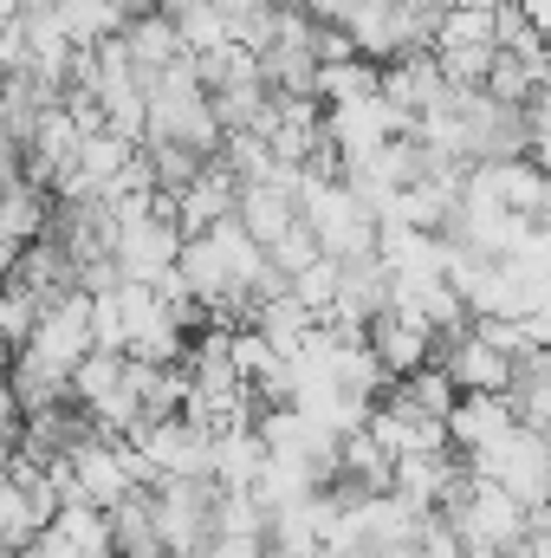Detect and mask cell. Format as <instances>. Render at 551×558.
<instances>
[{"label": "cell", "mask_w": 551, "mask_h": 558, "mask_svg": "<svg viewBox=\"0 0 551 558\" xmlns=\"http://www.w3.org/2000/svg\"><path fill=\"white\" fill-rule=\"evenodd\" d=\"M364 351L377 357V371L396 384V377H409L428 364V351H434V331L409 318V312H377L370 325H364Z\"/></svg>", "instance_id": "obj_1"}, {"label": "cell", "mask_w": 551, "mask_h": 558, "mask_svg": "<svg viewBox=\"0 0 551 558\" xmlns=\"http://www.w3.org/2000/svg\"><path fill=\"white\" fill-rule=\"evenodd\" d=\"M513 428H519V422L506 410V397H461V403L448 410V448H454L461 461H474V454H493Z\"/></svg>", "instance_id": "obj_2"}, {"label": "cell", "mask_w": 551, "mask_h": 558, "mask_svg": "<svg viewBox=\"0 0 551 558\" xmlns=\"http://www.w3.org/2000/svg\"><path fill=\"white\" fill-rule=\"evenodd\" d=\"M118 46H124V59H131V72H137V85H149L162 65L182 59V39H175V20H169V13H137V20L118 33Z\"/></svg>", "instance_id": "obj_3"}, {"label": "cell", "mask_w": 551, "mask_h": 558, "mask_svg": "<svg viewBox=\"0 0 551 558\" xmlns=\"http://www.w3.org/2000/svg\"><path fill=\"white\" fill-rule=\"evenodd\" d=\"M52 26H59V39H65V46L91 52V46L118 39V33L131 26V13H124L118 0H52Z\"/></svg>", "instance_id": "obj_4"}, {"label": "cell", "mask_w": 551, "mask_h": 558, "mask_svg": "<svg viewBox=\"0 0 551 558\" xmlns=\"http://www.w3.org/2000/svg\"><path fill=\"white\" fill-rule=\"evenodd\" d=\"M46 221H52V195L26 189V182L13 175V182H7V195H0V241L33 247V241H46Z\"/></svg>", "instance_id": "obj_5"}, {"label": "cell", "mask_w": 551, "mask_h": 558, "mask_svg": "<svg viewBox=\"0 0 551 558\" xmlns=\"http://www.w3.org/2000/svg\"><path fill=\"white\" fill-rule=\"evenodd\" d=\"M377 72H383V65H370V59L318 65V78H311V105H318V111H338V105H364V98H377Z\"/></svg>", "instance_id": "obj_6"}, {"label": "cell", "mask_w": 551, "mask_h": 558, "mask_svg": "<svg viewBox=\"0 0 551 558\" xmlns=\"http://www.w3.org/2000/svg\"><path fill=\"white\" fill-rule=\"evenodd\" d=\"M52 533H59L78 558H111V520H105L98 507H85V500H65V507L52 513Z\"/></svg>", "instance_id": "obj_7"}, {"label": "cell", "mask_w": 551, "mask_h": 558, "mask_svg": "<svg viewBox=\"0 0 551 558\" xmlns=\"http://www.w3.org/2000/svg\"><path fill=\"white\" fill-rule=\"evenodd\" d=\"M143 162H149L156 195H162V202H175V195L201 175V162H208V156H195V149H182V143H143Z\"/></svg>", "instance_id": "obj_8"}, {"label": "cell", "mask_w": 551, "mask_h": 558, "mask_svg": "<svg viewBox=\"0 0 551 558\" xmlns=\"http://www.w3.org/2000/svg\"><path fill=\"white\" fill-rule=\"evenodd\" d=\"M13 260H20V247H13V241H0V286H7V274H13Z\"/></svg>", "instance_id": "obj_9"}, {"label": "cell", "mask_w": 551, "mask_h": 558, "mask_svg": "<svg viewBox=\"0 0 551 558\" xmlns=\"http://www.w3.org/2000/svg\"><path fill=\"white\" fill-rule=\"evenodd\" d=\"M13 175H20V169H13V162L0 156V195H7V182H13Z\"/></svg>", "instance_id": "obj_10"}]
</instances>
